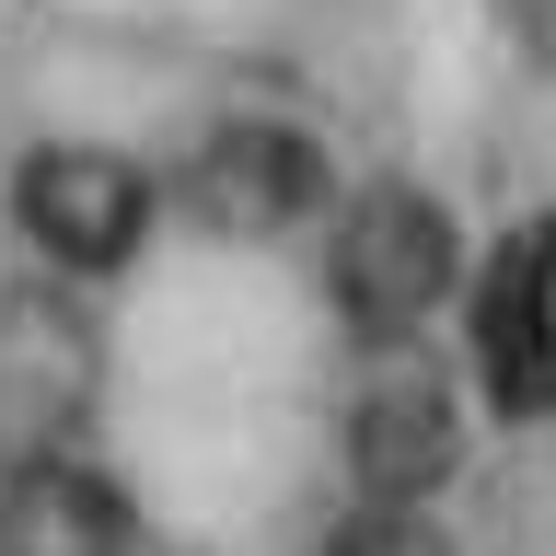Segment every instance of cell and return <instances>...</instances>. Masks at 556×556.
I'll return each instance as SVG.
<instances>
[{"label": "cell", "mask_w": 556, "mask_h": 556, "mask_svg": "<svg viewBox=\"0 0 556 556\" xmlns=\"http://www.w3.org/2000/svg\"><path fill=\"white\" fill-rule=\"evenodd\" d=\"M116 545V498L81 476H24L0 498V556H104Z\"/></svg>", "instance_id": "cell-4"}, {"label": "cell", "mask_w": 556, "mask_h": 556, "mask_svg": "<svg viewBox=\"0 0 556 556\" xmlns=\"http://www.w3.org/2000/svg\"><path fill=\"white\" fill-rule=\"evenodd\" d=\"M337 556H452V545H441L417 510H359V521L337 533Z\"/></svg>", "instance_id": "cell-6"}, {"label": "cell", "mask_w": 556, "mask_h": 556, "mask_svg": "<svg viewBox=\"0 0 556 556\" xmlns=\"http://www.w3.org/2000/svg\"><path fill=\"white\" fill-rule=\"evenodd\" d=\"M24 220H35L47 255H70V267H116L139 243V220H151V198H139V174L116 163V151H35Z\"/></svg>", "instance_id": "cell-2"}, {"label": "cell", "mask_w": 556, "mask_h": 556, "mask_svg": "<svg viewBox=\"0 0 556 556\" xmlns=\"http://www.w3.org/2000/svg\"><path fill=\"white\" fill-rule=\"evenodd\" d=\"M476 382L498 417L556 406V232H510L476 278Z\"/></svg>", "instance_id": "cell-1"}, {"label": "cell", "mask_w": 556, "mask_h": 556, "mask_svg": "<svg viewBox=\"0 0 556 556\" xmlns=\"http://www.w3.org/2000/svg\"><path fill=\"white\" fill-rule=\"evenodd\" d=\"M359 464H371V486H429L441 476V394L359 406Z\"/></svg>", "instance_id": "cell-5"}, {"label": "cell", "mask_w": 556, "mask_h": 556, "mask_svg": "<svg viewBox=\"0 0 556 556\" xmlns=\"http://www.w3.org/2000/svg\"><path fill=\"white\" fill-rule=\"evenodd\" d=\"M348 290L394 325V313H417V302H441L452 290V243H441V220L417 198H371V220H359V255H348Z\"/></svg>", "instance_id": "cell-3"}]
</instances>
